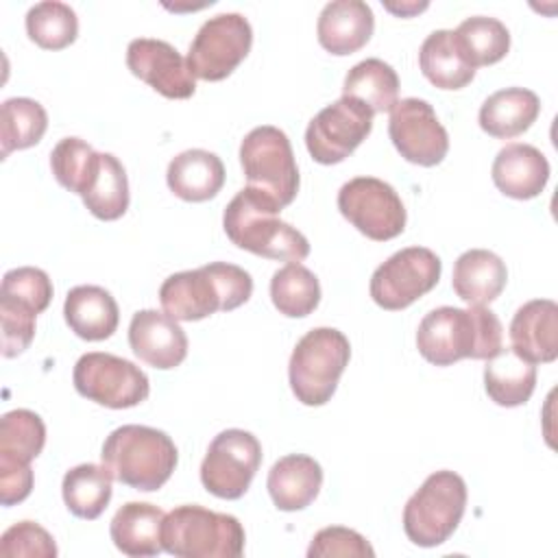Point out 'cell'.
<instances>
[{
  "mask_svg": "<svg viewBox=\"0 0 558 558\" xmlns=\"http://www.w3.org/2000/svg\"><path fill=\"white\" fill-rule=\"evenodd\" d=\"M536 386V366L523 360L519 353L499 349L484 366V388L490 401L501 408H517L527 403Z\"/></svg>",
  "mask_w": 558,
  "mask_h": 558,
  "instance_id": "obj_27",
  "label": "cell"
},
{
  "mask_svg": "<svg viewBox=\"0 0 558 558\" xmlns=\"http://www.w3.org/2000/svg\"><path fill=\"white\" fill-rule=\"evenodd\" d=\"M46 445V425L33 410H11L0 421V464H31Z\"/></svg>",
  "mask_w": 558,
  "mask_h": 558,
  "instance_id": "obj_35",
  "label": "cell"
},
{
  "mask_svg": "<svg viewBox=\"0 0 558 558\" xmlns=\"http://www.w3.org/2000/svg\"><path fill=\"white\" fill-rule=\"evenodd\" d=\"M37 314L15 301L0 296V320H2V355L15 357L24 353L35 338Z\"/></svg>",
  "mask_w": 558,
  "mask_h": 558,
  "instance_id": "obj_41",
  "label": "cell"
},
{
  "mask_svg": "<svg viewBox=\"0 0 558 558\" xmlns=\"http://www.w3.org/2000/svg\"><path fill=\"white\" fill-rule=\"evenodd\" d=\"M453 39L473 70L501 61L510 50V33L506 24L486 15L466 17L453 31Z\"/></svg>",
  "mask_w": 558,
  "mask_h": 558,
  "instance_id": "obj_32",
  "label": "cell"
},
{
  "mask_svg": "<svg viewBox=\"0 0 558 558\" xmlns=\"http://www.w3.org/2000/svg\"><path fill=\"white\" fill-rule=\"evenodd\" d=\"M466 484L453 471L432 473L403 508V532L418 547L442 545L462 521Z\"/></svg>",
  "mask_w": 558,
  "mask_h": 558,
  "instance_id": "obj_7",
  "label": "cell"
},
{
  "mask_svg": "<svg viewBox=\"0 0 558 558\" xmlns=\"http://www.w3.org/2000/svg\"><path fill=\"white\" fill-rule=\"evenodd\" d=\"M384 7H386L390 13H395V15L408 17V15H414V13H421V11H425V9H427V2H421V4H416V2H401V4H392V2H386Z\"/></svg>",
  "mask_w": 558,
  "mask_h": 558,
  "instance_id": "obj_43",
  "label": "cell"
},
{
  "mask_svg": "<svg viewBox=\"0 0 558 558\" xmlns=\"http://www.w3.org/2000/svg\"><path fill=\"white\" fill-rule=\"evenodd\" d=\"M510 347L532 364L554 362L558 357V305L551 299L521 305L510 323Z\"/></svg>",
  "mask_w": 558,
  "mask_h": 558,
  "instance_id": "obj_18",
  "label": "cell"
},
{
  "mask_svg": "<svg viewBox=\"0 0 558 558\" xmlns=\"http://www.w3.org/2000/svg\"><path fill=\"white\" fill-rule=\"evenodd\" d=\"M440 257L425 246H408L379 264L371 277V299L388 310L399 312L436 288L440 279Z\"/></svg>",
  "mask_w": 558,
  "mask_h": 558,
  "instance_id": "obj_11",
  "label": "cell"
},
{
  "mask_svg": "<svg viewBox=\"0 0 558 558\" xmlns=\"http://www.w3.org/2000/svg\"><path fill=\"white\" fill-rule=\"evenodd\" d=\"M423 76L438 89H462L475 78V70L462 57L453 31L440 28L425 37L418 50Z\"/></svg>",
  "mask_w": 558,
  "mask_h": 558,
  "instance_id": "obj_28",
  "label": "cell"
},
{
  "mask_svg": "<svg viewBox=\"0 0 558 558\" xmlns=\"http://www.w3.org/2000/svg\"><path fill=\"white\" fill-rule=\"evenodd\" d=\"M161 543L179 558H238L244 551V527L233 514L187 504L166 514Z\"/></svg>",
  "mask_w": 558,
  "mask_h": 558,
  "instance_id": "obj_5",
  "label": "cell"
},
{
  "mask_svg": "<svg viewBox=\"0 0 558 558\" xmlns=\"http://www.w3.org/2000/svg\"><path fill=\"white\" fill-rule=\"evenodd\" d=\"M246 187L262 192L281 209L299 192V168L288 135L270 124L255 126L240 144Z\"/></svg>",
  "mask_w": 558,
  "mask_h": 558,
  "instance_id": "obj_8",
  "label": "cell"
},
{
  "mask_svg": "<svg viewBox=\"0 0 558 558\" xmlns=\"http://www.w3.org/2000/svg\"><path fill=\"white\" fill-rule=\"evenodd\" d=\"M126 65L133 76L170 100H185L196 92V81L187 68V61L172 44L163 39H133L126 48Z\"/></svg>",
  "mask_w": 558,
  "mask_h": 558,
  "instance_id": "obj_16",
  "label": "cell"
},
{
  "mask_svg": "<svg viewBox=\"0 0 558 558\" xmlns=\"http://www.w3.org/2000/svg\"><path fill=\"white\" fill-rule=\"evenodd\" d=\"M270 299L288 318L310 316L320 303V283L303 264H286L270 279Z\"/></svg>",
  "mask_w": 558,
  "mask_h": 558,
  "instance_id": "obj_34",
  "label": "cell"
},
{
  "mask_svg": "<svg viewBox=\"0 0 558 558\" xmlns=\"http://www.w3.org/2000/svg\"><path fill=\"white\" fill-rule=\"evenodd\" d=\"M388 135L399 155L416 166H438L449 153V135L434 107L421 98H401L390 109Z\"/></svg>",
  "mask_w": 558,
  "mask_h": 558,
  "instance_id": "obj_15",
  "label": "cell"
},
{
  "mask_svg": "<svg viewBox=\"0 0 558 558\" xmlns=\"http://www.w3.org/2000/svg\"><path fill=\"white\" fill-rule=\"evenodd\" d=\"M168 187L174 196L187 203L214 198L225 185V166L216 153L190 148L179 153L166 172Z\"/></svg>",
  "mask_w": 558,
  "mask_h": 558,
  "instance_id": "obj_23",
  "label": "cell"
},
{
  "mask_svg": "<svg viewBox=\"0 0 558 558\" xmlns=\"http://www.w3.org/2000/svg\"><path fill=\"white\" fill-rule=\"evenodd\" d=\"M0 296L15 301L35 314H41L52 299V281L50 277L35 266H20L2 277Z\"/></svg>",
  "mask_w": 558,
  "mask_h": 558,
  "instance_id": "obj_38",
  "label": "cell"
},
{
  "mask_svg": "<svg viewBox=\"0 0 558 558\" xmlns=\"http://www.w3.org/2000/svg\"><path fill=\"white\" fill-rule=\"evenodd\" d=\"M100 460L120 484L150 493L170 480L179 453L166 432L148 425H122L105 438Z\"/></svg>",
  "mask_w": 558,
  "mask_h": 558,
  "instance_id": "obj_4",
  "label": "cell"
},
{
  "mask_svg": "<svg viewBox=\"0 0 558 558\" xmlns=\"http://www.w3.org/2000/svg\"><path fill=\"white\" fill-rule=\"evenodd\" d=\"M48 129L46 109L33 98H9L0 109V155L7 159L13 150H24L41 142Z\"/></svg>",
  "mask_w": 558,
  "mask_h": 558,
  "instance_id": "obj_33",
  "label": "cell"
},
{
  "mask_svg": "<svg viewBox=\"0 0 558 558\" xmlns=\"http://www.w3.org/2000/svg\"><path fill=\"white\" fill-rule=\"evenodd\" d=\"M351 357L349 338L333 327L307 331L294 347L288 364L290 388L303 405H325Z\"/></svg>",
  "mask_w": 558,
  "mask_h": 558,
  "instance_id": "obj_6",
  "label": "cell"
},
{
  "mask_svg": "<svg viewBox=\"0 0 558 558\" xmlns=\"http://www.w3.org/2000/svg\"><path fill=\"white\" fill-rule=\"evenodd\" d=\"M63 316L68 327L83 340L98 342L113 336L120 323L116 299L100 286H76L65 294Z\"/></svg>",
  "mask_w": 558,
  "mask_h": 558,
  "instance_id": "obj_24",
  "label": "cell"
},
{
  "mask_svg": "<svg viewBox=\"0 0 558 558\" xmlns=\"http://www.w3.org/2000/svg\"><path fill=\"white\" fill-rule=\"evenodd\" d=\"M272 504L283 512H296L307 508L320 493L323 469L303 453H290L279 458L268 471L266 480Z\"/></svg>",
  "mask_w": 558,
  "mask_h": 558,
  "instance_id": "obj_21",
  "label": "cell"
},
{
  "mask_svg": "<svg viewBox=\"0 0 558 558\" xmlns=\"http://www.w3.org/2000/svg\"><path fill=\"white\" fill-rule=\"evenodd\" d=\"M495 187L517 201L538 196L549 181V161L532 144H506L490 168Z\"/></svg>",
  "mask_w": 558,
  "mask_h": 558,
  "instance_id": "obj_20",
  "label": "cell"
},
{
  "mask_svg": "<svg viewBox=\"0 0 558 558\" xmlns=\"http://www.w3.org/2000/svg\"><path fill=\"white\" fill-rule=\"evenodd\" d=\"M98 155L81 137H63L50 153V168L59 185L74 194H83L98 166Z\"/></svg>",
  "mask_w": 558,
  "mask_h": 558,
  "instance_id": "obj_37",
  "label": "cell"
},
{
  "mask_svg": "<svg viewBox=\"0 0 558 558\" xmlns=\"http://www.w3.org/2000/svg\"><path fill=\"white\" fill-rule=\"evenodd\" d=\"M26 33L44 50H63L78 35V17L65 2H37L26 13Z\"/></svg>",
  "mask_w": 558,
  "mask_h": 558,
  "instance_id": "obj_36",
  "label": "cell"
},
{
  "mask_svg": "<svg viewBox=\"0 0 558 558\" xmlns=\"http://www.w3.org/2000/svg\"><path fill=\"white\" fill-rule=\"evenodd\" d=\"M281 207L257 190L242 187L222 214L227 238L248 253L277 262H303L310 255L307 238L279 218Z\"/></svg>",
  "mask_w": 558,
  "mask_h": 558,
  "instance_id": "obj_3",
  "label": "cell"
},
{
  "mask_svg": "<svg viewBox=\"0 0 558 558\" xmlns=\"http://www.w3.org/2000/svg\"><path fill=\"white\" fill-rule=\"evenodd\" d=\"M541 113V100L532 89L506 87L490 94L480 107V126L497 140L525 133Z\"/></svg>",
  "mask_w": 558,
  "mask_h": 558,
  "instance_id": "obj_26",
  "label": "cell"
},
{
  "mask_svg": "<svg viewBox=\"0 0 558 558\" xmlns=\"http://www.w3.org/2000/svg\"><path fill=\"white\" fill-rule=\"evenodd\" d=\"M375 17L362 0H333L327 2L318 15L316 35L318 44L336 54H353L364 48L373 35Z\"/></svg>",
  "mask_w": 558,
  "mask_h": 558,
  "instance_id": "obj_19",
  "label": "cell"
},
{
  "mask_svg": "<svg viewBox=\"0 0 558 558\" xmlns=\"http://www.w3.org/2000/svg\"><path fill=\"white\" fill-rule=\"evenodd\" d=\"M92 216L100 220H118L129 209V179L120 159L111 153L98 155L96 172L81 194Z\"/></svg>",
  "mask_w": 558,
  "mask_h": 558,
  "instance_id": "obj_29",
  "label": "cell"
},
{
  "mask_svg": "<svg viewBox=\"0 0 558 558\" xmlns=\"http://www.w3.org/2000/svg\"><path fill=\"white\" fill-rule=\"evenodd\" d=\"M342 96L364 102L373 113H386L399 100V76L390 63L364 59L347 72Z\"/></svg>",
  "mask_w": 558,
  "mask_h": 558,
  "instance_id": "obj_31",
  "label": "cell"
},
{
  "mask_svg": "<svg viewBox=\"0 0 558 558\" xmlns=\"http://www.w3.org/2000/svg\"><path fill=\"white\" fill-rule=\"evenodd\" d=\"M253 294L251 275L229 262H211L170 275L159 288V303L174 320H201L214 312H231Z\"/></svg>",
  "mask_w": 558,
  "mask_h": 558,
  "instance_id": "obj_2",
  "label": "cell"
},
{
  "mask_svg": "<svg viewBox=\"0 0 558 558\" xmlns=\"http://www.w3.org/2000/svg\"><path fill=\"white\" fill-rule=\"evenodd\" d=\"M0 554L4 558H54L57 545L54 538L35 521H20L11 525L0 538Z\"/></svg>",
  "mask_w": 558,
  "mask_h": 558,
  "instance_id": "obj_39",
  "label": "cell"
},
{
  "mask_svg": "<svg viewBox=\"0 0 558 558\" xmlns=\"http://www.w3.org/2000/svg\"><path fill=\"white\" fill-rule=\"evenodd\" d=\"M166 512L146 501L124 504L111 519L109 534L113 545L133 558L157 556L163 551L161 527Z\"/></svg>",
  "mask_w": 558,
  "mask_h": 558,
  "instance_id": "obj_22",
  "label": "cell"
},
{
  "mask_svg": "<svg viewBox=\"0 0 558 558\" xmlns=\"http://www.w3.org/2000/svg\"><path fill=\"white\" fill-rule=\"evenodd\" d=\"M501 340L504 327L484 305L436 307L416 329V349L434 366H451L464 357L488 360L501 349Z\"/></svg>",
  "mask_w": 558,
  "mask_h": 558,
  "instance_id": "obj_1",
  "label": "cell"
},
{
  "mask_svg": "<svg viewBox=\"0 0 558 558\" xmlns=\"http://www.w3.org/2000/svg\"><path fill=\"white\" fill-rule=\"evenodd\" d=\"M72 381L81 397L111 410L135 408L150 392V381L140 366L102 351L81 355L74 364Z\"/></svg>",
  "mask_w": 558,
  "mask_h": 558,
  "instance_id": "obj_9",
  "label": "cell"
},
{
  "mask_svg": "<svg viewBox=\"0 0 558 558\" xmlns=\"http://www.w3.org/2000/svg\"><path fill=\"white\" fill-rule=\"evenodd\" d=\"M33 490L31 464H0V504L13 506L24 501Z\"/></svg>",
  "mask_w": 558,
  "mask_h": 558,
  "instance_id": "obj_42",
  "label": "cell"
},
{
  "mask_svg": "<svg viewBox=\"0 0 558 558\" xmlns=\"http://www.w3.org/2000/svg\"><path fill=\"white\" fill-rule=\"evenodd\" d=\"M310 558H329V556H353V558H373L375 549L371 543L355 530L342 525H329L314 534L310 547Z\"/></svg>",
  "mask_w": 558,
  "mask_h": 558,
  "instance_id": "obj_40",
  "label": "cell"
},
{
  "mask_svg": "<svg viewBox=\"0 0 558 558\" xmlns=\"http://www.w3.org/2000/svg\"><path fill=\"white\" fill-rule=\"evenodd\" d=\"M129 344L148 366L170 371L187 355V336L179 320L157 310H140L129 325Z\"/></svg>",
  "mask_w": 558,
  "mask_h": 558,
  "instance_id": "obj_17",
  "label": "cell"
},
{
  "mask_svg": "<svg viewBox=\"0 0 558 558\" xmlns=\"http://www.w3.org/2000/svg\"><path fill=\"white\" fill-rule=\"evenodd\" d=\"M508 268L499 255L486 248L464 251L453 264V292L469 305H488L506 288Z\"/></svg>",
  "mask_w": 558,
  "mask_h": 558,
  "instance_id": "obj_25",
  "label": "cell"
},
{
  "mask_svg": "<svg viewBox=\"0 0 558 558\" xmlns=\"http://www.w3.org/2000/svg\"><path fill=\"white\" fill-rule=\"evenodd\" d=\"M373 111L349 96L320 109L305 129V146L314 161L333 166L344 161L371 133Z\"/></svg>",
  "mask_w": 558,
  "mask_h": 558,
  "instance_id": "obj_14",
  "label": "cell"
},
{
  "mask_svg": "<svg viewBox=\"0 0 558 558\" xmlns=\"http://www.w3.org/2000/svg\"><path fill=\"white\" fill-rule=\"evenodd\" d=\"M111 471L102 464H78L63 475L61 495L65 508L78 517L94 521L98 519L111 499Z\"/></svg>",
  "mask_w": 558,
  "mask_h": 558,
  "instance_id": "obj_30",
  "label": "cell"
},
{
  "mask_svg": "<svg viewBox=\"0 0 558 558\" xmlns=\"http://www.w3.org/2000/svg\"><path fill=\"white\" fill-rule=\"evenodd\" d=\"M253 28L240 13L209 17L194 35L187 50V68L194 78L222 81L251 52Z\"/></svg>",
  "mask_w": 558,
  "mask_h": 558,
  "instance_id": "obj_10",
  "label": "cell"
},
{
  "mask_svg": "<svg viewBox=\"0 0 558 558\" xmlns=\"http://www.w3.org/2000/svg\"><path fill=\"white\" fill-rule=\"evenodd\" d=\"M262 464V445L246 429H225L211 442L201 464V482L220 499H240Z\"/></svg>",
  "mask_w": 558,
  "mask_h": 558,
  "instance_id": "obj_12",
  "label": "cell"
},
{
  "mask_svg": "<svg viewBox=\"0 0 558 558\" xmlns=\"http://www.w3.org/2000/svg\"><path fill=\"white\" fill-rule=\"evenodd\" d=\"M340 214L368 240L386 242L403 233L405 207L395 187L375 177H355L338 192Z\"/></svg>",
  "mask_w": 558,
  "mask_h": 558,
  "instance_id": "obj_13",
  "label": "cell"
}]
</instances>
